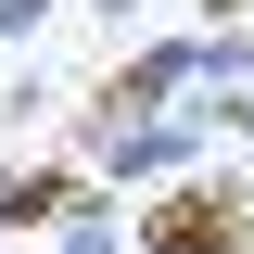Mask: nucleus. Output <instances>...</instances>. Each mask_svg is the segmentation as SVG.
Masks as SVG:
<instances>
[{
    "label": "nucleus",
    "mask_w": 254,
    "mask_h": 254,
    "mask_svg": "<svg viewBox=\"0 0 254 254\" xmlns=\"http://www.w3.org/2000/svg\"><path fill=\"white\" fill-rule=\"evenodd\" d=\"M51 102H64V89H51V64L26 51V76H13V89H0V127H13V140H26V127H51Z\"/></svg>",
    "instance_id": "obj_4"
},
{
    "label": "nucleus",
    "mask_w": 254,
    "mask_h": 254,
    "mask_svg": "<svg viewBox=\"0 0 254 254\" xmlns=\"http://www.w3.org/2000/svg\"><path fill=\"white\" fill-rule=\"evenodd\" d=\"M242 216H254V165H242Z\"/></svg>",
    "instance_id": "obj_7"
},
{
    "label": "nucleus",
    "mask_w": 254,
    "mask_h": 254,
    "mask_svg": "<svg viewBox=\"0 0 254 254\" xmlns=\"http://www.w3.org/2000/svg\"><path fill=\"white\" fill-rule=\"evenodd\" d=\"M203 153H216V115H203V89H190V102H165V115L115 127V140L89 153V178H115V190H165V178H190Z\"/></svg>",
    "instance_id": "obj_2"
},
{
    "label": "nucleus",
    "mask_w": 254,
    "mask_h": 254,
    "mask_svg": "<svg viewBox=\"0 0 254 254\" xmlns=\"http://www.w3.org/2000/svg\"><path fill=\"white\" fill-rule=\"evenodd\" d=\"M127 254H254L242 165H190V178H165V203L127 216Z\"/></svg>",
    "instance_id": "obj_1"
},
{
    "label": "nucleus",
    "mask_w": 254,
    "mask_h": 254,
    "mask_svg": "<svg viewBox=\"0 0 254 254\" xmlns=\"http://www.w3.org/2000/svg\"><path fill=\"white\" fill-rule=\"evenodd\" d=\"M51 13H64V0H0V51H38V38H51Z\"/></svg>",
    "instance_id": "obj_5"
},
{
    "label": "nucleus",
    "mask_w": 254,
    "mask_h": 254,
    "mask_svg": "<svg viewBox=\"0 0 254 254\" xmlns=\"http://www.w3.org/2000/svg\"><path fill=\"white\" fill-rule=\"evenodd\" d=\"M203 89H254V26H203Z\"/></svg>",
    "instance_id": "obj_3"
},
{
    "label": "nucleus",
    "mask_w": 254,
    "mask_h": 254,
    "mask_svg": "<svg viewBox=\"0 0 254 254\" xmlns=\"http://www.w3.org/2000/svg\"><path fill=\"white\" fill-rule=\"evenodd\" d=\"M76 13H102V26H115V38H127V26H140V0H76Z\"/></svg>",
    "instance_id": "obj_6"
}]
</instances>
